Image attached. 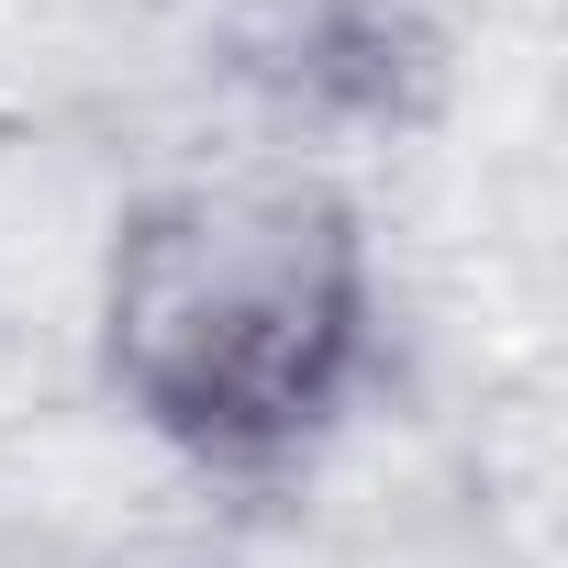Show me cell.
<instances>
[{
    "label": "cell",
    "mask_w": 568,
    "mask_h": 568,
    "mask_svg": "<svg viewBox=\"0 0 568 568\" xmlns=\"http://www.w3.org/2000/svg\"><path fill=\"white\" fill-rule=\"evenodd\" d=\"M390 357L379 234L346 179L302 156L156 168L79 379L179 468L267 490L302 479Z\"/></svg>",
    "instance_id": "1"
},
{
    "label": "cell",
    "mask_w": 568,
    "mask_h": 568,
    "mask_svg": "<svg viewBox=\"0 0 568 568\" xmlns=\"http://www.w3.org/2000/svg\"><path fill=\"white\" fill-rule=\"evenodd\" d=\"M156 156L101 101H0V368L90 357L112 245L145 201Z\"/></svg>",
    "instance_id": "2"
}]
</instances>
